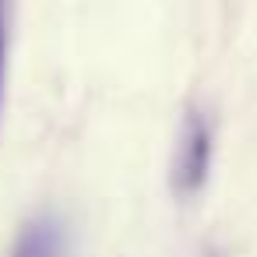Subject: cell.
<instances>
[{
    "label": "cell",
    "mask_w": 257,
    "mask_h": 257,
    "mask_svg": "<svg viewBox=\"0 0 257 257\" xmlns=\"http://www.w3.org/2000/svg\"><path fill=\"white\" fill-rule=\"evenodd\" d=\"M11 257H67V225L60 215H36L22 225Z\"/></svg>",
    "instance_id": "cell-2"
},
{
    "label": "cell",
    "mask_w": 257,
    "mask_h": 257,
    "mask_svg": "<svg viewBox=\"0 0 257 257\" xmlns=\"http://www.w3.org/2000/svg\"><path fill=\"white\" fill-rule=\"evenodd\" d=\"M11 0H0V106H4V78H8V39H11Z\"/></svg>",
    "instance_id": "cell-3"
},
{
    "label": "cell",
    "mask_w": 257,
    "mask_h": 257,
    "mask_svg": "<svg viewBox=\"0 0 257 257\" xmlns=\"http://www.w3.org/2000/svg\"><path fill=\"white\" fill-rule=\"evenodd\" d=\"M208 257H215V253H208Z\"/></svg>",
    "instance_id": "cell-4"
},
{
    "label": "cell",
    "mask_w": 257,
    "mask_h": 257,
    "mask_svg": "<svg viewBox=\"0 0 257 257\" xmlns=\"http://www.w3.org/2000/svg\"><path fill=\"white\" fill-rule=\"evenodd\" d=\"M211 169V127L201 113H187L180 145L173 155V190L180 197H194Z\"/></svg>",
    "instance_id": "cell-1"
}]
</instances>
